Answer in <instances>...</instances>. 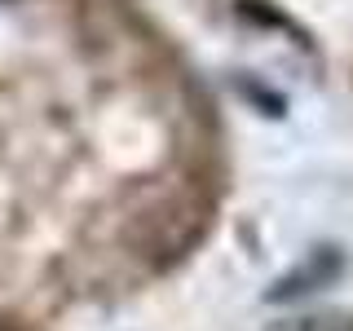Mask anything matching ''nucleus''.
I'll return each instance as SVG.
<instances>
[{"instance_id": "1", "label": "nucleus", "mask_w": 353, "mask_h": 331, "mask_svg": "<svg viewBox=\"0 0 353 331\" xmlns=\"http://www.w3.org/2000/svg\"><path fill=\"white\" fill-rule=\"evenodd\" d=\"M279 331H353V318H296Z\"/></svg>"}]
</instances>
